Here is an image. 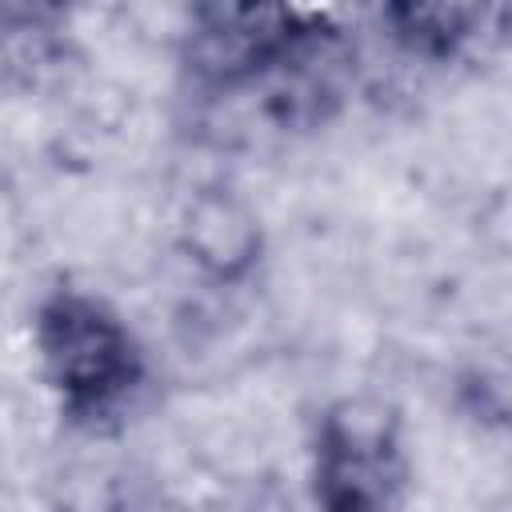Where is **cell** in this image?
Segmentation results:
<instances>
[{"mask_svg":"<svg viewBox=\"0 0 512 512\" xmlns=\"http://www.w3.org/2000/svg\"><path fill=\"white\" fill-rule=\"evenodd\" d=\"M180 252L212 284H244L264 260V224L232 188H200L180 216Z\"/></svg>","mask_w":512,"mask_h":512,"instance_id":"4","label":"cell"},{"mask_svg":"<svg viewBox=\"0 0 512 512\" xmlns=\"http://www.w3.org/2000/svg\"><path fill=\"white\" fill-rule=\"evenodd\" d=\"M72 60L68 12L0 0V88H36Z\"/></svg>","mask_w":512,"mask_h":512,"instance_id":"5","label":"cell"},{"mask_svg":"<svg viewBox=\"0 0 512 512\" xmlns=\"http://www.w3.org/2000/svg\"><path fill=\"white\" fill-rule=\"evenodd\" d=\"M504 8H476V4H384L376 12L380 32L416 60H456L468 44L488 32V20H500Z\"/></svg>","mask_w":512,"mask_h":512,"instance_id":"6","label":"cell"},{"mask_svg":"<svg viewBox=\"0 0 512 512\" xmlns=\"http://www.w3.org/2000/svg\"><path fill=\"white\" fill-rule=\"evenodd\" d=\"M400 412L376 396L332 400L308 440V496L316 512H400L408 496Z\"/></svg>","mask_w":512,"mask_h":512,"instance_id":"3","label":"cell"},{"mask_svg":"<svg viewBox=\"0 0 512 512\" xmlns=\"http://www.w3.org/2000/svg\"><path fill=\"white\" fill-rule=\"evenodd\" d=\"M336 32L340 24L324 8L192 4L180 28V72L196 96L232 100Z\"/></svg>","mask_w":512,"mask_h":512,"instance_id":"2","label":"cell"},{"mask_svg":"<svg viewBox=\"0 0 512 512\" xmlns=\"http://www.w3.org/2000/svg\"><path fill=\"white\" fill-rule=\"evenodd\" d=\"M32 356L60 416L84 428L116 420L148 376L128 320L84 288H52L36 304Z\"/></svg>","mask_w":512,"mask_h":512,"instance_id":"1","label":"cell"}]
</instances>
